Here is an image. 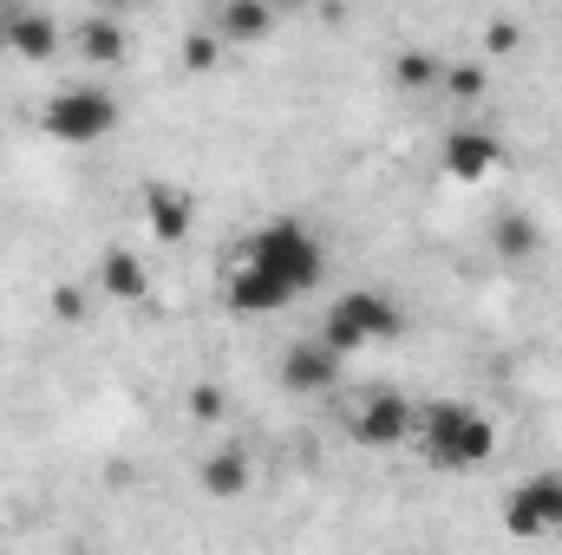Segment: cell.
<instances>
[{"instance_id":"cell-13","label":"cell","mask_w":562,"mask_h":555,"mask_svg":"<svg viewBox=\"0 0 562 555\" xmlns=\"http://www.w3.org/2000/svg\"><path fill=\"white\" fill-rule=\"evenodd\" d=\"M144 223H150L157 242H183L190 223H196V209H190L183 190H170V183H144Z\"/></svg>"},{"instance_id":"cell-10","label":"cell","mask_w":562,"mask_h":555,"mask_svg":"<svg viewBox=\"0 0 562 555\" xmlns=\"http://www.w3.org/2000/svg\"><path fill=\"white\" fill-rule=\"evenodd\" d=\"M276 7L269 0H216V13H210V26L223 33V46H262L269 33H276Z\"/></svg>"},{"instance_id":"cell-16","label":"cell","mask_w":562,"mask_h":555,"mask_svg":"<svg viewBox=\"0 0 562 555\" xmlns=\"http://www.w3.org/2000/svg\"><path fill=\"white\" fill-rule=\"evenodd\" d=\"M438 72H445V59H431V53H400V59H393V86H400V92H431Z\"/></svg>"},{"instance_id":"cell-12","label":"cell","mask_w":562,"mask_h":555,"mask_svg":"<svg viewBox=\"0 0 562 555\" xmlns=\"http://www.w3.org/2000/svg\"><path fill=\"white\" fill-rule=\"evenodd\" d=\"M196 484H203L216 503H236V497H249V484H256V464H249V451H243V444H223V451H210V457H203Z\"/></svg>"},{"instance_id":"cell-8","label":"cell","mask_w":562,"mask_h":555,"mask_svg":"<svg viewBox=\"0 0 562 555\" xmlns=\"http://www.w3.org/2000/svg\"><path fill=\"white\" fill-rule=\"evenodd\" d=\"M497 163H504V144H497L491 125H458V132H445L438 170H445L451 183H491Z\"/></svg>"},{"instance_id":"cell-19","label":"cell","mask_w":562,"mask_h":555,"mask_svg":"<svg viewBox=\"0 0 562 555\" xmlns=\"http://www.w3.org/2000/svg\"><path fill=\"white\" fill-rule=\"evenodd\" d=\"M517 39H524V33H517V20H491V33H484V46H491V53H517Z\"/></svg>"},{"instance_id":"cell-5","label":"cell","mask_w":562,"mask_h":555,"mask_svg":"<svg viewBox=\"0 0 562 555\" xmlns=\"http://www.w3.org/2000/svg\"><path fill=\"white\" fill-rule=\"evenodd\" d=\"M504 530L517 543H543L562 530V471H530L524 484H510L504 497Z\"/></svg>"},{"instance_id":"cell-17","label":"cell","mask_w":562,"mask_h":555,"mask_svg":"<svg viewBox=\"0 0 562 555\" xmlns=\"http://www.w3.org/2000/svg\"><path fill=\"white\" fill-rule=\"evenodd\" d=\"M223 53H229V46H223V33H216V26H196V33L183 39V72H210Z\"/></svg>"},{"instance_id":"cell-11","label":"cell","mask_w":562,"mask_h":555,"mask_svg":"<svg viewBox=\"0 0 562 555\" xmlns=\"http://www.w3.org/2000/svg\"><path fill=\"white\" fill-rule=\"evenodd\" d=\"M72 46L92 59V66H125V53H132V33H125V13H112V7H99L86 26H72Z\"/></svg>"},{"instance_id":"cell-7","label":"cell","mask_w":562,"mask_h":555,"mask_svg":"<svg viewBox=\"0 0 562 555\" xmlns=\"http://www.w3.org/2000/svg\"><path fill=\"white\" fill-rule=\"evenodd\" d=\"M276 380H281V393H294V399H321V393H334V386H340V353H334L321 333H307V340L281 347Z\"/></svg>"},{"instance_id":"cell-9","label":"cell","mask_w":562,"mask_h":555,"mask_svg":"<svg viewBox=\"0 0 562 555\" xmlns=\"http://www.w3.org/2000/svg\"><path fill=\"white\" fill-rule=\"evenodd\" d=\"M0 39H7V53H20L26 66H46V59H59V46H66V33H59V26H53L46 13H33V7L7 13Z\"/></svg>"},{"instance_id":"cell-14","label":"cell","mask_w":562,"mask_h":555,"mask_svg":"<svg viewBox=\"0 0 562 555\" xmlns=\"http://www.w3.org/2000/svg\"><path fill=\"white\" fill-rule=\"evenodd\" d=\"M99 287L112 294V301H144L150 294V269H144L138 249H125V242H112L105 256H99Z\"/></svg>"},{"instance_id":"cell-4","label":"cell","mask_w":562,"mask_h":555,"mask_svg":"<svg viewBox=\"0 0 562 555\" xmlns=\"http://www.w3.org/2000/svg\"><path fill=\"white\" fill-rule=\"evenodd\" d=\"M119 125H125V105L105 86H59L40 105V132L53 144H105Z\"/></svg>"},{"instance_id":"cell-2","label":"cell","mask_w":562,"mask_h":555,"mask_svg":"<svg viewBox=\"0 0 562 555\" xmlns=\"http://www.w3.org/2000/svg\"><path fill=\"white\" fill-rule=\"evenodd\" d=\"M413 438H419V457L431 471H477L497 451V424L477 412L471 399H431V406H419L413 412Z\"/></svg>"},{"instance_id":"cell-15","label":"cell","mask_w":562,"mask_h":555,"mask_svg":"<svg viewBox=\"0 0 562 555\" xmlns=\"http://www.w3.org/2000/svg\"><path fill=\"white\" fill-rule=\"evenodd\" d=\"M491 249H497L504 262H530V256H543V229H537V216L504 209V216L491 223Z\"/></svg>"},{"instance_id":"cell-21","label":"cell","mask_w":562,"mask_h":555,"mask_svg":"<svg viewBox=\"0 0 562 555\" xmlns=\"http://www.w3.org/2000/svg\"><path fill=\"white\" fill-rule=\"evenodd\" d=\"M53 314H59V320H79V314H86L79 287H53Z\"/></svg>"},{"instance_id":"cell-6","label":"cell","mask_w":562,"mask_h":555,"mask_svg":"<svg viewBox=\"0 0 562 555\" xmlns=\"http://www.w3.org/2000/svg\"><path fill=\"white\" fill-rule=\"evenodd\" d=\"M413 399L406 393H386V386H367L360 399H347V438L367 444V451H393L413 438Z\"/></svg>"},{"instance_id":"cell-22","label":"cell","mask_w":562,"mask_h":555,"mask_svg":"<svg viewBox=\"0 0 562 555\" xmlns=\"http://www.w3.org/2000/svg\"><path fill=\"white\" fill-rule=\"evenodd\" d=\"M99 7H112V13H125V7H132V0H99Z\"/></svg>"},{"instance_id":"cell-3","label":"cell","mask_w":562,"mask_h":555,"mask_svg":"<svg viewBox=\"0 0 562 555\" xmlns=\"http://www.w3.org/2000/svg\"><path fill=\"white\" fill-rule=\"evenodd\" d=\"M406 333V307L386 294V287H347L327 314H321V340L347 360V353H360V347H386V340H400Z\"/></svg>"},{"instance_id":"cell-23","label":"cell","mask_w":562,"mask_h":555,"mask_svg":"<svg viewBox=\"0 0 562 555\" xmlns=\"http://www.w3.org/2000/svg\"><path fill=\"white\" fill-rule=\"evenodd\" d=\"M269 7H276V13H288V7H301V0H269Z\"/></svg>"},{"instance_id":"cell-18","label":"cell","mask_w":562,"mask_h":555,"mask_svg":"<svg viewBox=\"0 0 562 555\" xmlns=\"http://www.w3.org/2000/svg\"><path fill=\"white\" fill-rule=\"evenodd\" d=\"M438 86H445L451 99H464V105H471V99H484V66H477V59H464V66H445V72H438Z\"/></svg>"},{"instance_id":"cell-20","label":"cell","mask_w":562,"mask_h":555,"mask_svg":"<svg viewBox=\"0 0 562 555\" xmlns=\"http://www.w3.org/2000/svg\"><path fill=\"white\" fill-rule=\"evenodd\" d=\"M190 412L196 418H223V393H216V386H196V393H190Z\"/></svg>"},{"instance_id":"cell-1","label":"cell","mask_w":562,"mask_h":555,"mask_svg":"<svg viewBox=\"0 0 562 555\" xmlns=\"http://www.w3.org/2000/svg\"><path fill=\"white\" fill-rule=\"evenodd\" d=\"M321 275H327L321 236L301 216H269L262 229L243 236L236 262L223 269V307L243 314V320H262V314H281L288 301L314 294Z\"/></svg>"}]
</instances>
